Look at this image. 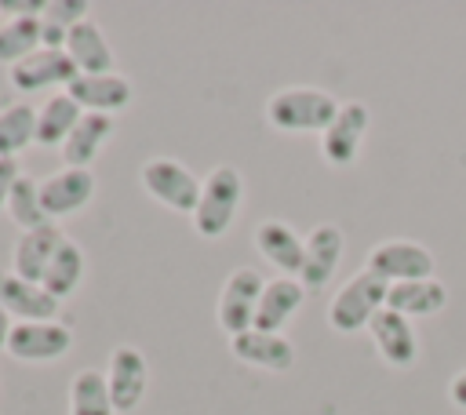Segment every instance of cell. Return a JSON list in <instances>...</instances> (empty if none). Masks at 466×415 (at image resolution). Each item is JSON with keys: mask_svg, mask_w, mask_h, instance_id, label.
<instances>
[{"mask_svg": "<svg viewBox=\"0 0 466 415\" xmlns=\"http://www.w3.org/2000/svg\"><path fill=\"white\" fill-rule=\"evenodd\" d=\"M342 102H335V95H328L324 87H309V84H295V87H280L266 98V120L277 131H317L324 135L328 124L335 120Z\"/></svg>", "mask_w": 466, "mask_h": 415, "instance_id": "cell-1", "label": "cell"}, {"mask_svg": "<svg viewBox=\"0 0 466 415\" xmlns=\"http://www.w3.org/2000/svg\"><path fill=\"white\" fill-rule=\"evenodd\" d=\"M240 200H244V175L233 164L211 167L200 178V200H197V211H193V229L208 240L226 237Z\"/></svg>", "mask_w": 466, "mask_h": 415, "instance_id": "cell-2", "label": "cell"}, {"mask_svg": "<svg viewBox=\"0 0 466 415\" xmlns=\"http://www.w3.org/2000/svg\"><path fill=\"white\" fill-rule=\"evenodd\" d=\"M386 291L390 284L382 277H375L368 266L357 269L342 288L339 295L328 302V324L342 335H353V331H364L371 324V317L386 306Z\"/></svg>", "mask_w": 466, "mask_h": 415, "instance_id": "cell-3", "label": "cell"}, {"mask_svg": "<svg viewBox=\"0 0 466 415\" xmlns=\"http://www.w3.org/2000/svg\"><path fill=\"white\" fill-rule=\"evenodd\" d=\"M138 182L167 211H178V215L193 218L197 200H200V178L182 160H175V157H149L142 164V171H138Z\"/></svg>", "mask_w": 466, "mask_h": 415, "instance_id": "cell-4", "label": "cell"}, {"mask_svg": "<svg viewBox=\"0 0 466 415\" xmlns=\"http://www.w3.org/2000/svg\"><path fill=\"white\" fill-rule=\"evenodd\" d=\"M368 269L382 277L386 284H404V280H426L433 277V251L419 240L408 237H390L379 240L368 251Z\"/></svg>", "mask_w": 466, "mask_h": 415, "instance_id": "cell-5", "label": "cell"}, {"mask_svg": "<svg viewBox=\"0 0 466 415\" xmlns=\"http://www.w3.org/2000/svg\"><path fill=\"white\" fill-rule=\"evenodd\" d=\"M262 288H266V277L258 269H251V266L233 269L229 280L222 284L218 302H215V320L229 339L248 331V328H255V309H258Z\"/></svg>", "mask_w": 466, "mask_h": 415, "instance_id": "cell-6", "label": "cell"}, {"mask_svg": "<svg viewBox=\"0 0 466 415\" xmlns=\"http://www.w3.org/2000/svg\"><path fill=\"white\" fill-rule=\"evenodd\" d=\"M73 349V328L62 320H15L7 353L25 364H47Z\"/></svg>", "mask_w": 466, "mask_h": 415, "instance_id": "cell-7", "label": "cell"}, {"mask_svg": "<svg viewBox=\"0 0 466 415\" xmlns=\"http://www.w3.org/2000/svg\"><path fill=\"white\" fill-rule=\"evenodd\" d=\"M76 76L80 73H76L73 58L66 55V47H36L33 55H25L22 62H15L7 69L11 87L22 95H33L44 87H69Z\"/></svg>", "mask_w": 466, "mask_h": 415, "instance_id": "cell-8", "label": "cell"}, {"mask_svg": "<svg viewBox=\"0 0 466 415\" xmlns=\"http://www.w3.org/2000/svg\"><path fill=\"white\" fill-rule=\"evenodd\" d=\"M368 124H371V109L364 102H342L339 113H335V120L320 135V157L331 167L357 164V153H360L364 135H368Z\"/></svg>", "mask_w": 466, "mask_h": 415, "instance_id": "cell-9", "label": "cell"}, {"mask_svg": "<svg viewBox=\"0 0 466 415\" xmlns=\"http://www.w3.org/2000/svg\"><path fill=\"white\" fill-rule=\"evenodd\" d=\"M146 382H149V364L142 357L138 346H116L106 360V386L113 397L116 411H135L146 397Z\"/></svg>", "mask_w": 466, "mask_h": 415, "instance_id": "cell-10", "label": "cell"}, {"mask_svg": "<svg viewBox=\"0 0 466 415\" xmlns=\"http://www.w3.org/2000/svg\"><path fill=\"white\" fill-rule=\"evenodd\" d=\"M95 171L91 167H62L55 175H47L40 182V204L47 211V218H66V215H76L91 204L95 197Z\"/></svg>", "mask_w": 466, "mask_h": 415, "instance_id": "cell-11", "label": "cell"}, {"mask_svg": "<svg viewBox=\"0 0 466 415\" xmlns=\"http://www.w3.org/2000/svg\"><path fill=\"white\" fill-rule=\"evenodd\" d=\"M342 248H346V237H342V229L335 222L313 226L309 237H306V255H302V269H299L295 280L306 291H320L335 277V269L342 262Z\"/></svg>", "mask_w": 466, "mask_h": 415, "instance_id": "cell-12", "label": "cell"}, {"mask_svg": "<svg viewBox=\"0 0 466 415\" xmlns=\"http://www.w3.org/2000/svg\"><path fill=\"white\" fill-rule=\"evenodd\" d=\"M66 95H69L84 113H106V116H113V113H120L124 106H131L135 87H131L127 76H120V73L113 69V73H95V76H84V73H80V76L66 87Z\"/></svg>", "mask_w": 466, "mask_h": 415, "instance_id": "cell-13", "label": "cell"}, {"mask_svg": "<svg viewBox=\"0 0 466 415\" xmlns=\"http://www.w3.org/2000/svg\"><path fill=\"white\" fill-rule=\"evenodd\" d=\"M229 353L240 364H251V368H262V371H277V375L295 368V346L284 339V331L248 328V331L229 339Z\"/></svg>", "mask_w": 466, "mask_h": 415, "instance_id": "cell-14", "label": "cell"}, {"mask_svg": "<svg viewBox=\"0 0 466 415\" xmlns=\"http://www.w3.org/2000/svg\"><path fill=\"white\" fill-rule=\"evenodd\" d=\"M368 335L379 349V357L390 364V368H411L415 357H419V339H415V328L408 317L393 313V309H379L368 324Z\"/></svg>", "mask_w": 466, "mask_h": 415, "instance_id": "cell-15", "label": "cell"}, {"mask_svg": "<svg viewBox=\"0 0 466 415\" xmlns=\"http://www.w3.org/2000/svg\"><path fill=\"white\" fill-rule=\"evenodd\" d=\"M255 251L280 269V277H299L302 269V255H306V240L280 218H262L255 226Z\"/></svg>", "mask_w": 466, "mask_h": 415, "instance_id": "cell-16", "label": "cell"}, {"mask_svg": "<svg viewBox=\"0 0 466 415\" xmlns=\"http://www.w3.org/2000/svg\"><path fill=\"white\" fill-rule=\"evenodd\" d=\"M62 240H66V233H62L58 226H44V229L22 233V237L15 240V248H11V273L22 277V280L40 284Z\"/></svg>", "mask_w": 466, "mask_h": 415, "instance_id": "cell-17", "label": "cell"}, {"mask_svg": "<svg viewBox=\"0 0 466 415\" xmlns=\"http://www.w3.org/2000/svg\"><path fill=\"white\" fill-rule=\"evenodd\" d=\"M0 302L15 320H55L58 317V299L47 295L40 284L15 277L11 269L0 273Z\"/></svg>", "mask_w": 466, "mask_h": 415, "instance_id": "cell-18", "label": "cell"}, {"mask_svg": "<svg viewBox=\"0 0 466 415\" xmlns=\"http://www.w3.org/2000/svg\"><path fill=\"white\" fill-rule=\"evenodd\" d=\"M302 299H306V288L295 277L266 280V288L258 295V309H255V328L258 331H284V324L299 313Z\"/></svg>", "mask_w": 466, "mask_h": 415, "instance_id": "cell-19", "label": "cell"}, {"mask_svg": "<svg viewBox=\"0 0 466 415\" xmlns=\"http://www.w3.org/2000/svg\"><path fill=\"white\" fill-rule=\"evenodd\" d=\"M66 55L73 58L76 73H84V76L113 73V47H109L106 33H102L91 18H84V22H76V25L69 29V36H66Z\"/></svg>", "mask_w": 466, "mask_h": 415, "instance_id": "cell-20", "label": "cell"}, {"mask_svg": "<svg viewBox=\"0 0 466 415\" xmlns=\"http://www.w3.org/2000/svg\"><path fill=\"white\" fill-rule=\"evenodd\" d=\"M113 127H116L113 116H106V113H84V116L76 120V127L69 131V138L58 146L62 164H66V167H87V164L102 153V146L109 142Z\"/></svg>", "mask_w": 466, "mask_h": 415, "instance_id": "cell-21", "label": "cell"}, {"mask_svg": "<svg viewBox=\"0 0 466 415\" xmlns=\"http://www.w3.org/2000/svg\"><path fill=\"white\" fill-rule=\"evenodd\" d=\"M448 302V288L433 277L426 280H404V284H390L386 291V309L400 313V317H433L441 313Z\"/></svg>", "mask_w": 466, "mask_h": 415, "instance_id": "cell-22", "label": "cell"}, {"mask_svg": "<svg viewBox=\"0 0 466 415\" xmlns=\"http://www.w3.org/2000/svg\"><path fill=\"white\" fill-rule=\"evenodd\" d=\"M84 116V109L66 95V91H55L40 109H36V135H33V146H62L69 138V131L76 127V120Z\"/></svg>", "mask_w": 466, "mask_h": 415, "instance_id": "cell-23", "label": "cell"}, {"mask_svg": "<svg viewBox=\"0 0 466 415\" xmlns=\"http://www.w3.org/2000/svg\"><path fill=\"white\" fill-rule=\"evenodd\" d=\"M84 273H87L84 248H80L76 240H69V237H66V240L58 244V251H55V258H51V266H47V273H44L40 288L62 302V299H69V295L80 288Z\"/></svg>", "mask_w": 466, "mask_h": 415, "instance_id": "cell-24", "label": "cell"}, {"mask_svg": "<svg viewBox=\"0 0 466 415\" xmlns=\"http://www.w3.org/2000/svg\"><path fill=\"white\" fill-rule=\"evenodd\" d=\"M69 415H116L109 386H106V371L84 368V371L73 375V382H69Z\"/></svg>", "mask_w": 466, "mask_h": 415, "instance_id": "cell-25", "label": "cell"}, {"mask_svg": "<svg viewBox=\"0 0 466 415\" xmlns=\"http://www.w3.org/2000/svg\"><path fill=\"white\" fill-rule=\"evenodd\" d=\"M7 218L22 229V233H29V229H44V226H55L51 218H47V211H44V204H40V182L36 178H29V175H22L18 182H15V189H11V197H7Z\"/></svg>", "mask_w": 466, "mask_h": 415, "instance_id": "cell-26", "label": "cell"}, {"mask_svg": "<svg viewBox=\"0 0 466 415\" xmlns=\"http://www.w3.org/2000/svg\"><path fill=\"white\" fill-rule=\"evenodd\" d=\"M36 135V106L15 102L0 109V157H18L25 146H33Z\"/></svg>", "mask_w": 466, "mask_h": 415, "instance_id": "cell-27", "label": "cell"}, {"mask_svg": "<svg viewBox=\"0 0 466 415\" xmlns=\"http://www.w3.org/2000/svg\"><path fill=\"white\" fill-rule=\"evenodd\" d=\"M40 47V18H4L0 22V66H15Z\"/></svg>", "mask_w": 466, "mask_h": 415, "instance_id": "cell-28", "label": "cell"}, {"mask_svg": "<svg viewBox=\"0 0 466 415\" xmlns=\"http://www.w3.org/2000/svg\"><path fill=\"white\" fill-rule=\"evenodd\" d=\"M87 11H91V4H87V0H44V15H40V18H47V22H58V25L73 29L76 22H84V18H87Z\"/></svg>", "mask_w": 466, "mask_h": 415, "instance_id": "cell-29", "label": "cell"}, {"mask_svg": "<svg viewBox=\"0 0 466 415\" xmlns=\"http://www.w3.org/2000/svg\"><path fill=\"white\" fill-rule=\"evenodd\" d=\"M0 15L4 18H40L44 0H0Z\"/></svg>", "mask_w": 466, "mask_h": 415, "instance_id": "cell-30", "label": "cell"}, {"mask_svg": "<svg viewBox=\"0 0 466 415\" xmlns=\"http://www.w3.org/2000/svg\"><path fill=\"white\" fill-rule=\"evenodd\" d=\"M18 178H22L18 157H0V211L7 208V197H11V189H15Z\"/></svg>", "mask_w": 466, "mask_h": 415, "instance_id": "cell-31", "label": "cell"}, {"mask_svg": "<svg viewBox=\"0 0 466 415\" xmlns=\"http://www.w3.org/2000/svg\"><path fill=\"white\" fill-rule=\"evenodd\" d=\"M448 400H451L459 411H466V368L448 382Z\"/></svg>", "mask_w": 466, "mask_h": 415, "instance_id": "cell-32", "label": "cell"}, {"mask_svg": "<svg viewBox=\"0 0 466 415\" xmlns=\"http://www.w3.org/2000/svg\"><path fill=\"white\" fill-rule=\"evenodd\" d=\"M11 328H15V317L4 309V302H0V349H7V339H11Z\"/></svg>", "mask_w": 466, "mask_h": 415, "instance_id": "cell-33", "label": "cell"}]
</instances>
